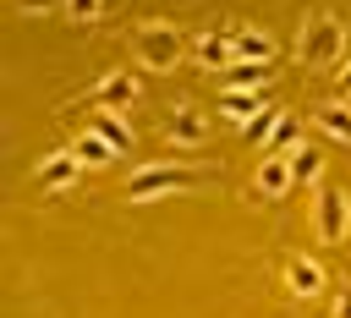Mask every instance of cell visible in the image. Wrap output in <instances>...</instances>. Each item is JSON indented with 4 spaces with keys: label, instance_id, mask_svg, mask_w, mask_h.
I'll list each match as a JSON object with an SVG mask.
<instances>
[{
    "label": "cell",
    "instance_id": "cell-1",
    "mask_svg": "<svg viewBox=\"0 0 351 318\" xmlns=\"http://www.w3.org/2000/svg\"><path fill=\"white\" fill-rule=\"evenodd\" d=\"M197 181H203V175H197L186 159H176V164H143V170L126 175V203H159V197L192 192Z\"/></svg>",
    "mask_w": 351,
    "mask_h": 318
},
{
    "label": "cell",
    "instance_id": "cell-2",
    "mask_svg": "<svg viewBox=\"0 0 351 318\" xmlns=\"http://www.w3.org/2000/svg\"><path fill=\"white\" fill-rule=\"evenodd\" d=\"M132 55H137L143 71H176V66L186 60V38H181V27H170V22H143L137 38H132Z\"/></svg>",
    "mask_w": 351,
    "mask_h": 318
},
{
    "label": "cell",
    "instance_id": "cell-3",
    "mask_svg": "<svg viewBox=\"0 0 351 318\" xmlns=\"http://www.w3.org/2000/svg\"><path fill=\"white\" fill-rule=\"evenodd\" d=\"M340 55H346V22L340 16H313V22H302V33H296V60L302 66H340Z\"/></svg>",
    "mask_w": 351,
    "mask_h": 318
},
{
    "label": "cell",
    "instance_id": "cell-4",
    "mask_svg": "<svg viewBox=\"0 0 351 318\" xmlns=\"http://www.w3.org/2000/svg\"><path fill=\"white\" fill-rule=\"evenodd\" d=\"M313 225H318V241H346L351 236V197L340 192V186H318V197H313Z\"/></svg>",
    "mask_w": 351,
    "mask_h": 318
},
{
    "label": "cell",
    "instance_id": "cell-5",
    "mask_svg": "<svg viewBox=\"0 0 351 318\" xmlns=\"http://www.w3.org/2000/svg\"><path fill=\"white\" fill-rule=\"evenodd\" d=\"M137 93H143L137 71H104V77L93 82L88 104H93V110H132V104H137Z\"/></svg>",
    "mask_w": 351,
    "mask_h": 318
},
{
    "label": "cell",
    "instance_id": "cell-6",
    "mask_svg": "<svg viewBox=\"0 0 351 318\" xmlns=\"http://www.w3.org/2000/svg\"><path fill=\"white\" fill-rule=\"evenodd\" d=\"M285 291H291L296 302H313V296H324V291H329V274H324V263H318V258H307V252L285 258Z\"/></svg>",
    "mask_w": 351,
    "mask_h": 318
},
{
    "label": "cell",
    "instance_id": "cell-7",
    "mask_svg": "<svg viewBox=\"0 0 351 318\" xmlns=\"http://www.w3.org/2000/svg\"><path fill=\"white\" fill-rule=\"evenodd\" d=\"M165 143H170V148H203V143H208V115L192 110V104H181V110L165 121Z\"/></svg>",
    "mask_w": 351,
    "mask_h": 318
},
{
    "label": "cell",
    "instance_id": "cell-8",
    "mask_svg": "<svg viewBox=\"0 0 351 318\" xmlns=\"http://www.w3.org/2000/svg\"><path fill=\"white\" fill-rule=\"evenodd\" d=\"M263 93L269 88H219V115L230 121V126H247L252 115H263L269 104H263Z\"/></svg>",
    "mask_w": 351,
    "mask_h": 318
},
{
    "label": "cell",
    "instance_id": "cell-9",
    "mask_svg": "<svg viewBox=\"0 0 351 318\" xmlns=\"http://www.w3.org/2000/svg\"><path fill=\"white\" fill-rule=\"evenodd\" d=\"M252 186H258L269 203H280V197L296 186V175H291V159H285V154H263V159H258V175H252Z\"/></svg>",
    "mask_w": 351,
    "mask_h": 318
},
{
    "label": "cell",
    "instance_id": "cell-10",
    "mask_svg": "<svg viewBox=\"0 0 351 318\" xmlns=\"http://www.w3.org/2000/svg\"><path fill=\"white\" fill-rule=\"evenodd\" d=\"M192 60H197L203 71H225V66L236 60V49H230V33H219V27L197 33V38H192Z\"/></svg>",
    "mask_w": 351,
    "mask_h": 318
},
{
    "label": "cell",
    "instance_id": "cell-11",
    "mask_svg": "<svg viewBox=\"0 0 351 318\" xmlns=\"http://www.w3.org/2000/svg\"><path fill=\"white\" fill-rule=\"evenodd\" d=\"M77 175H82V159H77L71 148H60V154H49V159L38 164V186H44V192H66V186H77Z\"/></svg>",
    "mask_w": 351,
    "mask_h": 318
},
{
    "label": "cell",
    "instance_id": "cell-12",
    "mask_svg": "<svg viewBox=\"0 0 351 318\" xmlns=\"http://www.w3.org/2000/svg\"><path fill=\"white\" fill-rule=\"evenodd\" d=\"M230 49H236V60H263V66H274V38H269V27H230Z\"/></svg>",
    "mask_w": 351,
    "mask_h": 318
},
{
    "label": "cell",
    "instance_id": "cell-13",
    "mask_svg": "<svg viewBox=\"0 0 351 318\" xmlns=\"http://www.w3.org/2000/svg\"><path fill=\"white\" fill-rule=\"evenodd\" d=\"M71 154L82 159V170H104V164H110V159H115L121 148H115V143H104L99 132H88V126H82V132L71 137Z\"/></svg>",
    "mask_w": 351,
    "mask_h": 318
},
{
    "label": "cell",
    "instance_id": "cell-14",
    "mask_svg": "<svg viewBox=\"0 0 351 318\" xmlns=\"http://www.w3.org/2000/svg\"><path fill=\"white\" fill-rule=\"evenodd\" d=\"M313 121H318V132H324V137L351 143V104H346V99H324V104L313 110Z\"/></svg>",
    "mask_w": 351,
    "mask_h": 318
},
{
    "label": "cell",
    "instance_id": "cell-15",
    "mask_svg": "<svg viewBox=\"0 0 351 318\" xmlns=\"http://www.w3.org/2000/svg\"><path fill=\"white\" fill-rule=\"evenodd\" d=\"M269 82H274V71L263 60H230L219 71V88H269Z\"/></svg>",
    "mask_w": 351,
    "mask_h": 318
},
{
    "label": "cell",
    "instance_id": "cell-16",
    "mask_svg": "<svg viewBox=\"0 0 351 318\" xmlns=\"http://www.w3.org/2000/svg\"><path fill=\"white\" fill-rule=\"evenodd\" d=\"M88 132H99V137L115 143L121 154L137 143V137H132V121H121V110H93V115H88Z\"/></svg>",
    "mask_w": 351,
    "mask_h": 318
},
{
    "label": "cell",
    "instance_id": "cell-17",
    "mask_svg": "<svg viewBox=\"0 0 351 318\" xmlns=\"http://www.w3.org/2000/svg\"><path fill=\"white\" fill-rule=\"evenodd\" d=\"M285 159H291V175H296V186H324V154H318L313 143H296Z\"/></svg>",
    "mask_w": 351,
    "mask_h": 318
},
{
    "label": "cell",
    "instance_id": "cell-18",
    "mask_svg": "<svg viewBox=\"0 0 351 318\" xmlns=\"http://www.w3.org/2000/svg\"><path fill=\"white\" fill-rule=\"evenodd\" d=\"M60 11H66V22H71V27H93V22L104 16V0H66Z\"/></svg>",
    "mask_w": 351,
    "mask_h": 318
},
{
    "label": "cell",
    "instance_id": "cell-19",
    "mask_svg": "<svg viewBox=\"0 0 351 318\" xmlns=\"http://www.w3.org/2000/svg\"><path fill=\"white\" fill-rule=\"evenodd\" d=\"M280 115H285V110H274V104H269V110H263V115H252L241 132H247L252 143H269V137H274V126H280Z\"/></svg>",
    "mask_w": 351,
    "mask_h": 318
},
{
    "label": "cell",
    "instance_id": "cell-20",
    "mask_svg": "<svg viewBox=\"0 0 351 318\" xmlns=\"http://www.w3.org/2000/svg\"><path fill=\"white\" fill-rule=\"evenodd\" d=\"M296 143H302V137H296V121H291V115H280V126H274V137L263 143V154H291Z\"/></svg>",
    "mask_w": 351,
    "mask_h": 318
},
{
    "label": "cell",
    "instance_id": "cell-21",
    "mask_svg": "<svg viewBox=\"0 0 351 318\" xmlns=\"http://www.w3.org/2000/svg\"><path fill=\"white\" fill-rule=\"evenodd\" d=\"M11 5H16L22 16H49V11H60L66 0H11Z\"/></svg>",
    "mask_w": 351,
    "mask_h": 318
},
{
    "label": "cell",
    "instance_id": "cell-22",
    "mask_svg": "<svg viewBox=\"0 0 351 318\" xmlns=\"http://www.w3.org/2000/svg\"><path fill=\"white\" fill-rule=\"evenodd\" d=\"M335 318H351V285H346V291L335 296Z\"/></svg>",
    "mask_w": 351,
    "mask_h": 318
},
{
    "label": "cell",
    "instance_id": "cell-23",
    "mask_svg": "<svg viewBox=\"0 0 351 318\" xmlns=\"http://www.w3.org/2000/svg\"><path fill=\"white\" fill-rule=\"evenodd\" d=\"M340 99H346V104H351V60H346V66H340Z\"/></svg>",
    "mask_w": 351,
    "mask_h": 318
}]
</instances>
